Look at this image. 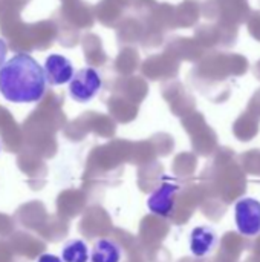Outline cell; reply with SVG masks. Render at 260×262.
Masks as SVG:
<instances>
[{
  "label": "cell",
  "mask_w": 260,
  "mask_h": 262,
  "mask_svg": "<svg viewBox=\"0 0 260 262\" xmlns=\"http://www.w3.org/2000/svg\"><path fill=\"white\" fill-rule=\"evenodd\" d=\"M46 91V78L38 61L25 52L12 55L0 68V94L11 103H37Z\"/></svg>",
  "instance_id": "6da1fadb"
},
{
  "label": "cell",
  "mask_w": 260,
  "mask_h": 262,
  "mask_svg": "<svg viewBox=\"0 0 260 262\" xmlns=\"http://www.w3.org/2000/svg\"><path fill=\"white\" fill-rule=\"evenodd\" d=\"M234 223L238 232L245 238L260 235V201L244 196L234 204Z\"/></svg>",
  "instance_id": "7a4b0ae2"
},
{
  "label": "cell",
  "mask_w": 260,
  "mask_h": 262,
  "mask_svg": "<svg viewBox=\"0 0 260 262\" xmlns=\"http://www.w3.org/2000/svg\"><path fill=\"white\" fill-rule=\"evenodd\" d=\"M103 86L101 75L93 68H81L69 81V95L77 103H89Z\"/></svg>",
  "instance_id": "3957f363"
},
{
  "label": "cell",
  "mask_w": 260,
  "mask_h": 262,
  "mask_svg": "<svg viewBox=\"0 0 260 262\" xmlns=\"http://www.w3.org/2000/svg\"><path fill=\"white\" fill-rule=\"evenodd\" d=\"M179 186L170 180H166L156 190H153L147 200V207L152 213L159 216H170L175 209V195Z\"/></svg>",
  "instance_id": "277c9868"
},
{
  "label": "cell",
  "mask_w": 260,
  "mask_h": 262,
  "mask_svg": "<svg viewBox=\"0 0 260 262\" xmlns=\"http://www.w3.org/2000/svg\"><path fill=\"white\" fill-rule=\"evenodd\" d=\"M46 83L51 86H60L69 83L74 75V66L69 58L60 54H51L44 60L43 66Z\"/></svg>",
  "instance_id": "5b68a950"
},
{
  "label": "cell",
  "mask_w": 260,
  "mask_h": 262,
  "mask_svg": "<svg viewBox=\"0 0 260 262\" xmlns=\"http://www.w3.org/2000/svg\"><path fill=\"white\" fill-rule=\"evenodd\" d=\"M218 244L219 236L210 226H198L190 233V252L198 258H204L213 253Z\"/></svg>",
  "instance_id": "8992f818"
},
{
  "label": "cell",
  "mask_w": 260,
  "mask_h": 262,
  "mask_svg": "<svg viewBox=\"0 0 260 262\" xmlns=\"http://www.w3.org/2000/svg\"><path fill=\"white\" fill-rule=\"evenodd\" d=\"M90 262H120L121 249L110 239H98L89 255Z\"/></svg>",
  "instance_id": "52a82bcc"
},
{
  "label": "cell",
  "mask_w": 260,
  "mask_h": 262,
  "mask_svg": "<svg viewBox=\"0 0 260 262\" xmlns=\"http://www.w3.org/2000/svg\"><path fill=\"white\" fill-rule=\"evenodd\" d=\"M61 261L63 262H87L89 250L84 241L72 239L66 243L61 249Z\"/></svg>",
  "instance_id": "ba28073f"
},
{
  "label": "cell",
  "mask_w": 260,
  "mask_h": 262,
  "mask_svg": "<svg viewBox=\"0 0 260 262\" xmlns=\"http://www.w3.org/2000/svg\"><path fill=\"white\" fill-rule=\"evenodd\" d=\"M6 54H8L6 41L0 38V68H2V66H3V63L6 61Z\"/></svg>",
  "instance_id": "9c48e42d"
},
{
  "label": "cell",
  "mask_w": 260,
  "mask_h": 262,
  "mask_svg": "<svg viewBox=\"0 0 260 262\" xmlns=\"http://www.w3.org/2000/svg\"><path fill=\"white\" fill-rule=\"evenodd\" d=\"M37 262H63V261H61V258H58V256H55V255H41Z\"/></svg>",
  "instance_id": "30bf717a"
}]
</instances>
